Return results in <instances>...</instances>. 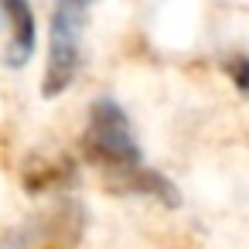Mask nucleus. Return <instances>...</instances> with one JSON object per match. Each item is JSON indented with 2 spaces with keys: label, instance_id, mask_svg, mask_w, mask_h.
Listing matches in <instances>:
<instances>
[{
  "label": "nucleus",
  "instance_id": "nucleus-1",
  "mask_svg": "<svg viewBox=\"0 0 249 249\" xmlns=\"http://www.w3.org/2000/svg\"><path fill=\"white\" fill-rule=\"evenodd\" d=\"M82 150L89 157V164H96L103 174H109L113 181L123 178L126 171L140 167V147L137 137L130 130L126 113L113 103V99H96L89 109V126L82 133Z\"/></svg>",
  "mask_w": 249,
  "mask_h": 249
},
{
  "label": "nucleus",
  "instance_id": "nucleus-2",
  "mask_svg": "<svg viewBox=\"0 0 249 249\" xmlns=\"http://www.w3.org/2000/svg\"><path fill=\"white\" fill-rule=\"evenodd\" d=\"M86 4L89 0H55L52 31H48V65H45V79H41V92L48 99L62 96L79 75Z\"/></svg>",
  "mask_w": 249,
  "mask_h": 249
},
{
  "label": "nucleus",
  "instance_id": "nucleus-3",
  "mask_svg": "<svg viewBox=\"0 0 249 249\" xmlns=\"http://www.w3.org/2000/svg\"><path fill=\"white\" fill-rule=\"evenodd\" d=\"M7 24H11V41H7V65L24 69L35 55L38 45V28H35V11L28 0H0Z\"/></svg>",
  "mask_w": 249,
  "mask_h": 249
},
{
  "label": "nucleus",
  "instance_id": "nucleus-4",
  "mask_svg": "<svg viewBox=\"0 0 249 249\" xmlns=\"http://www.w3.org/2000/svg\"><path fill=\"white\" fill-rule=\"evenodd\" d=\"M225 69H229V75H232L235 89H239L242 96H249V58H232Z\"/></svg>",
  "mask_w": 249,
  "mask_h": 249
}]
</instances>
